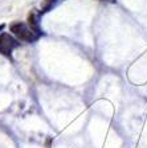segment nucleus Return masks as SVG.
<instances>
[{
    "label": "nucleus",
    "instance_id": "nucleus-1",
    "mask_svg": "<svg viewBox=\"0 0 147 148\" xmlns=\"http://www.w3.org/2000/svg\"><path fill=\"white\" fill-rule=\"evenodd\" d=\"M11 32L17 37L19 40L24 41V42H35L41 37V33L36 32L33 28H31L29 25L24 24V23H13L9 27Z\"/></svg>",
    "mask_w": 147,
    "mask_h": 148
},
{
    "label": "nucleus",
    "instance_id": "nucleus-2",
    "mask_svg": "<svg viewBox=\"0 0 147 148\" xmlns=\"http://www.w3.org/2000/svg\"><path fill=\"white\" fill-rule=\"evenodd\" d=\"M19 45L17 40L13 38L11 34L8 33H1L0 34V53L4 56H11L12 50Z\"/></svg>",
    "mask_w": 147,
    "mask_h": 148
},
{
    "label": "nucleus",
    "instance_id": "nucleus-3",
    "mask_svg": "<svg viewBox=\"0 0 147 148\" xmlns=\"http://www.w3.org/2000/svg\"><path fill=\"white\" fill-rule=\"evenodd\" d=\"M40 12H37L36 9H33L31 13H29V16H28V23H29V27L33 28L36 32H39V33L43 34V32H41V28H40Z\"/></svg>",
    "mask_w": 147,
    "mask_h": 148
},
{
    "label": "nucleus",
    "instance_id": "nucleus-4",
    "mask_svg": "<svg viewBox=\"0 0 147 148\" xmlns=\"http://www.w3.org/2000/svg\"><path fill=\"white\" fill-rule=\"evenodd\" d=\"M4 27H6V25H4V24H0V32H1V31H3V29H4Z\"/></svg>",
    "mask_w": 147,
    "mask_h": 148
},
{
    "label": "nucleus",
    "instance_id": "nucleus-5",
    "mask_svg": "<svg viewBox=\"0 0 147 148\" xmlns=\"http://www.w3.org/2000/svg\"><path fill=\"white\" fill-rule=\"evenodd\" d=\"M109 1H111V3H114V1H115V0H109Z\"/></svg>",
    "mask_w": 147,
    "mask_h": 148
}]
</instances>
